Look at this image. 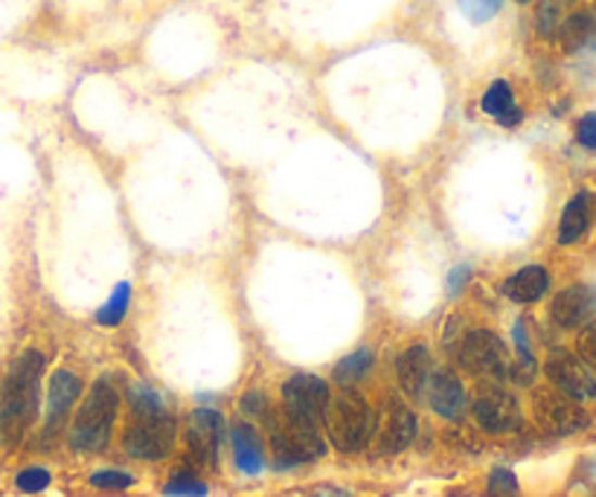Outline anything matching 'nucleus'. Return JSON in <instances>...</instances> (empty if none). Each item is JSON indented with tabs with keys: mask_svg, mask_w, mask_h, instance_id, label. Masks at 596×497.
Instances as JSON below:
<instances>
[{
	"mask_svg": "<svg viewBox=\"0 0 596 497\" xmlns=\"http://www.w3.org/2000/svg\"><path fill=\"white\" fill-rule=\"evenodd\" d=\"M50 471L41 469V466H29V469L18 471L15 474V488L24 492V495H38V492H45L50 486Z\"/></svg>",
	"mask_w": 596,
	"mask_h": 497,
	"instance_id": "obj_27",
	"label": "nucleus"
},
{
	"mask_svg": "<svg viewBox=\"0 0 596 497\" xmlns=\"http://www.w3.org/2000/svg\"><path fill=\"white\" fill-rule=\"evenodd\" d=\"M428 402L434 407V413L443 419H460L466 410V390L462 381L452 370H440L431 375L428 384Z\"/></svg>",
	"mask_w": 596,
	"mask_h": 497,
	"instance_id": "obj_16",
	"label": "nucleus"
},
{
	"mask_svg": "<svg viewBox=\"0 0 596 497\" xmlns=\"http://www.w3.org/2000/svg\"><path fill=\"white\" fill-rule=\"evenodd\" d=\"M533 417L535 422L556 436H570L587 428V413L579 402L568 398L559 390H538L533 398Z\"/></svg>",
	"mask_w": 596,
	"mask_h": 497,
	"instance_id": "obj_9",
	"label": "nucleus"
},
{
	"mask_svg": "<svg viewBox=\"0 0 596 497\" xmlns=\"http://www.w3.org/2000/svg\"><path fill=\"white\" fill-rule=\"evenodd\" d=\"M460 367L471 375L504 381L512 372V361L504 341L492 332H469L460 344Z\"/></svg>",
	"mask_w": 596,
	"mask_h": 497,
	"instance_id": "obj_6",
	"label": "nucleus"
},
{
	"mask_svg": "<svg viewBox=\"0 0 596 497\" xmlns=\"http://www.w3.org/2000/svg\"><path fill=\"white\" fill-rule=\"evenodd\" d=\"M230 448H233V462L236 469L242 471V474H259L265 469V451L263 443H259V436L253 431L251 425H244V422H236L230 428Z\"/></svg>",
	"mask_w": 596,
	"mask_h": 497,
	"instance_id": "obj_17",
	"label": "nucleus"
},
{
	"mask_svg": "<svg viewBox=\"0 0 596 497\" xmlns=\"http://www.w3.org/2000/svg\"><path fill=\"white\" fill-rule=\"evenodd\" d=\"M128 402H131V413L135 417H154V413H166V402L157 390L135 384L128 390Z\"/></svg>",
	"mask_w": 596,
	"mask_h": 497,
	"instance_id": "obj_23",
	"label": "nucleus"
},
{
	"mask_svg": "<svg viewBox=\"0 0 596 497\" xmlns=\"http://www.w3.org/2000/svg\"><path fill=\"white\" fill-rule=\"evenodd\" d=\"M576 353L579 361L585 364L591 372H596V323L582 326V332L576 337Z\"/></svg>",
	"mask_w": 596,
	"mask_h": 497,
	"instance_id": "obj_30",
	"label": "nucleus"
},
{
	"mask_svg": "<svg viewBox=\"0 0 596 497\" xmlns=\"http://www.w3.org/2000/svg\"><path fill=\"white\" fill-rule=\"evenodd\" d=\"M324 425L338 451L355 454L372 443L379 417L358 390L344 387L338 396H329V405L324 410Z\"/></svg>",
	"mask_w": 596,
	"mask_h": 497,
	"instance_id": "obj_2",
	"label": "nucleus"
},
{
	"mask_svg": "<svg viewBox=\"0 0 596 497\" xmlns=\"http://www.w3.org/2000/svg\"><path fill=\"white\" fill-rule=\"evenodd\" d=\"M398 384L405 390L407 396L414 402H422L428 396V384H431V375H434V367H431V353L424 346H410L398 358Z\"/></svg>",
	"mask_w": 596,
	"mask_h": 497,
	"instance_id": "obj_15",
	"label": "nucleus"
},
{
	"mask_svg": "<svg viewBox=\"0 0 596 497\" xmlns=\"http://www.w3.org/2000/svg\"><path fill=\"white\" fill-rule=\"evenodd\" d=\"M480 109L486 111L489 117H495L500 126L512 128L518 126L521 119H524V114H521V109L516 105V97H512V88L506 85L504 79H497L489 85V91L483 93V100H480Z\"/></svg>",
	"mask_w": 596,
	"mask_h": 497,
	"instance_id": "obj_20",
	"label": "nucleus"
},
{
	"mask_svg": "<svg viewBox=\"0 0 596 497\" xmlns=\"http://www.w3.org/2000/svg\"><path fill=\"white\" fill-rule=\"evenodd\" d=\"M596 199L591 192H579L568 201V207L561 213L559 221V242L561 244H576L582 235L587 233V227L594 221Z\"/></svg>",
	"mask_w": 596,
	"mask_h": 497,
	"instance_id": "obj_18",
	"label": "nucleus"
},
{
	"mask_svg": "<svg viewBox=\"0 0 596 497\" xmlns=\"http://www.w3.org/2000/svg\"><path fill=\"white\" fill-rule=\"evenodd\" d=\"M119 396L109 379H100L88 390L79 413L71 425V448L81 454L102 451L111 443V431L117 422Z\"/></svg>",
	"mask_w": 596,
	"mask_h": 497,
	"instance_id": "obj_3",
	"label": "nucleus"
},
{
	"mask_svg": "<svg viewBox=\"0 0 596 497\" xmlns=\"http://www.w3.org/2000/svg\"><path fill=\"white\" fill-rule=\"evenodd\" d=\"M547 289H550V277H547V271L538 268V265L521 268V271L512 273L504 285L506 297L512 300V303H521V306L542 300L544 294H547Z\"/></svg>",
	"mask_w": 596,
	"mask_h": 497,
	"instance_id": "obj_19",
	"label": "nucleus"
},
{
	"mask_svg": "<svg viewBox=\"0 0 596 497\" xmlns=\"http://www.w3.org/2000/svg\"><path fill=\"white\" fill-rule=\"evenodd\" d=\"M489 497H518V480L509 469H495L489 474Z\"/></svg>",
	"mask_w": 596,
	"mask_h": 497,
	"instance_id": "obj_29",
	"label": "nucleus"
},
{
	"mask_svg": "<svg viewBox=\"0 0 596 497\" xmlns=\"http://www.w3.org/2000/svg\"><path fill=\"white\" fill-rule=\"evenodd\" d=\"M225 417L213 407H201L187 422V454L199 469H216L225 443Z\"/></svg>",
	"mask_w": 596,
	"mask_h": 497,
	"instance_id": "obj_8",
	"label": "nucleus"
},
{
	"mask_svg": "<svg viewBox=\"0 0 596 497\" xmlns=\"http://www.w3.org/2000/svg\"><path fill=\"white\" fill-rule=\"evenodd\" d=\"M81 396V381L73 375L71 370L53 372V379L47 384V413H45V431L55 434L64 425V419L71 413V407L76 405V398Z\"/></svg>",
	"mask_w": 596,
	"mask_h": 497,
	"instance_id": "obj_13",
	"label": "nucleus"
},
{
	"mask_svg": "<svg viewBox=\"0 0 596 497\" xmlns=\"http://www.w3.org/2000/svg\"><path fill=\"white\" fill-rule=\"evenodd\" d=\"M576 140L585 149H596V114H585L576 126Z\"/></svg>",
	"mask_w": 596,
	"mask_h": 497,
	"instance_id": "obj_31",
	"label": "nucleus"
},
{
	"mask_svg": "<svg viewBox=\"0 0 596 497\" xmlns=\"http://www.w3.org/2000/svg\"><path fill=\"white\" fill-rule=\"evenodd\" d=\"M596 36V21L591 12H573L565 24L559 27V41L565 47V53H579L585 50Z\"/></svg>",
	"mask_w": 596,
	"mask_h": 497,
	"instance_id": "obj_21",
	"label": "nucleus"
},
{
	"mask_svg": "<svg viewBox=\"0 0 596 497\" xmlns=\"http://www.w3.org/2000/svg\"><path fill=\"white\" fill-rule=\"evenodd\" d=\"M169 497H207V483L204 480H199L192 471H178L169 483H166V488H163Z\"/></svg>",
	"mask_w": 596,
	"mask_h": 497,
	"instance_id": "obj_25",
	"label": "nucleus"
},
{
	"mask_svg": "<svg viewBox=\"0 0 596 497\" xmlns=\"http://www.w3.org/2000/svg\"><path fill=\"white\" fill-rule=\"evenodd\" d=\"M372 367V349L362 346V349H355L344 358V361H338L334 367V381H341V384H355V381H362Z\"/></svg>",
	"mask_w": 596,
	"mask_h": 497,
	"instance_id": "obj_22",
	"label": "nucleus"
},
{
	"mask_svg": "<svg viewBox=\"0 0 596 497\" xmlns=\"http://www.w3.org/2000/svg\"><path fill=\"white\" fill-rule=\"evenodd\" d=\"M460 3L462 15L471 21V24H486L500 12L504 0H457Z\"/></svg>",
	"mask_w": 596,
	"mask_h": 497,
	"instance_id": "obj_26",
	"label": "nucleus"
},
{
	"mask_svg": "<svg viewBox=\"0 0 596 497\" xmlns=\"http://www.w3.org/2000/svg\"><path fill=\"white\" fill-rule=\"evenodd\" d=\"M591 315H594V297L585 285H570L559 291L550 303V317L559 329H579L591 320Z\"/></svg>",
	"mask_w": 596,
	"mask_h": 497,
	"instance_id": "obj_14",
	"label": "nucleus"
},
{
	"mask_svg": "<svg viewBox=\"0 0 596 497\" xmlns=\"http://www.w3.org/2000/svg\"><path fill=\"white\" fill-rule=\"evenodd\" d=\"M329 384L317 375H294L282 384V413L291 419H303V422H320L324 410L329 405Z\"/></svg>",
	"mask_w": 596,
	"mask_h": 497,
	"instance_id": "obj_10",
	"label": "nucleus"
},
{
	"mask_svg": "<svg viewBox=\"0 0 596 497\" xmlns=\"http://www.w3.org/2000/svg\"><path fill=\"white\" fill-rule=\"evenodd\" d=\"M128 303H131V285H128V282H119L117 289H114V294L109 297V303L97 311V320H100L102 326H109V329L111 326H119L128 311Z\"/></svg>",
	"mask_w": 596,
	"mask_h": 497,
	"instance_id": "obj_24",
	"label": "nucleus"
},
{
	"mask_svg": "<svg viewBox=\"0 0 596 497\" xmlns=\"http://www.w3.org/2000/svg\"><path fill=\"white\" fill-rule=\"evenodd\" d=\"M518 3H530V0H518Z\"/></svg>",
	"mask_w": 596,
	"mask_h": 497,
	"instance_id": "obj_35",
	"label": "nucleus"
},
{
	"mask_svg": "<svg viewBox=\"0 0 596 497\" xmlns=\"http://www.w3.org/2000/svg\"><path fill=\"white\" fill-rule=\"evenodd\" d=\"M556 21H559V12L553 3H542V10H538V33L544 38H550L556 33Z\"/></svg>",
	"mask_w": 596,
	"mask_h": 497,
	"instance_id": "obj_32",
	"label": "nucleus"
},
{
	"mask_svg": "<svg viewBox=\"0 0 596 497\" xmlns=\"http://www.w3.org/2000/svg\"><path fill=\"white\" fill-rule=\"evenodd\" d=\"M544 372H547L553 390H559V393H565L573 402H591V398H596L594 372L587 370L576 355L556 349V353H550L547 364H544Z\"/></svg>",
	"mask_w": 596,
	"mask_h": 497,
	"instance_id": "obj_11",
	"label": "nucleus"
},
{
	"mask_svg": "<svg viewBox=\"0 0 596 497\" xmlns=\"http://www.w3.org/2000/svg\"><path fill=\"white\" fill-rule=\"evenodd\" d=\"M91 486L102 488V492H123V488L135 486V477H131V474H126V471L105 469V471H97V474H91Z\"/></svg>",
	"mask_w": 596,
	"mask_h": 497,
	"instance_id": "obj_28",
	"label": "nucleus"
},
{
	"mask_svg": "<svg viewBox=\"0 0 596 497\" xmlns=\"http://www.w3.org/2000/svg\"><path fill=\"white\" fill-rule=\"evenodd\" d=\"M175 436H178V425L169 410L154 417H135L123 436V448L135 460H163L173 454Z\"/></svg>",
	"mask_w": 596,
	"mask_h": 497,
	"instance_id": "obj_5",
	"label": "nucleus"
},
{
	"mask_svg": "<svg viewBox=\"0 0 596 497\" xmlns=\"http://www.w3.org/2000/svg\"><path fill=\"white\" fill-rule=\"evenodd\" d=\"M271 451L277 469H294L303 462H315L326 454L324 436L315 422L291 419L286 413L271 422Z\"/></svg>",
	"mask_w": 596,
	"mask_h": 497,
	"instance_id": "obj_4",
	"label": "nucleus"
},
{
	"mask_svg": "<svg viewBox=\"0 0 596 497\" xmlns=\"http://www.w3.org/2000/svg\"><path fill=\"white\" fill-rule=\"evenodd\" d=\"M471 413L478 419V425L486 431V434H516L524 417H521V405L512 393H506L504 387H480V393L474 396V405H471Z\"/></svg>",
	"mask_w": 596,
	"mask_h": 497,
	"instance_id": "obj_7",
	"label": "nucleus"
},
{
	"mask_svg": "<svg viewBox=\"0 0 596 497\" xmlns=\"http://www.w3.org/2000/svg\"><path fill=\"white\" fill-rule=\"evenodd\" d=\"M379 448L381 454H398L405 451L407 445L416 439V417L414 410L402 402H388L384 417L379 419Z\"/></svg>",
	"mask_w": 596,
	"mask_h": 497,
	"instance_id": "obj_12",
	"label": "nucleus"
},
{
	"mask_svg": "<svg viewBox=\"0 0 596 497\" xmlns=\"http://www.w3.org/2000/svg\"><path fill=\"white\" fill-rule=\"evenodd\" d=\"M242 410L244 413H251V417H265L268 413V402H265L263 393H248L242 398Z\"/></svg>",
	"mask_w": 596,
	"mask_h": 497,
	"instance_id": "obj_33",
	"label": "nucleus"
},
{
	"mask_svg": "<svg viewBox=\"0 0 596 497\" xmlns=\"http://www.w3.org/2000/svg\"><path fill=\"white\" fill-rule=\"evenodd\" d=\"M45 355L27 349L12 364L0 384V445L15 448L38 419V393H41Z\"/></svg>",
	"mask_w": 596,
	"mask_h": 497,
	"instance_id": "obj_1",
	"label": "nucleus"
},
{
	"mask_svg": "<svg viewBox=\"0 0 596 497\" xmlns=\"http://www.w3.org/2000/svg\"><path fill=\"white\" fill-rule=\"evenodd\" d=\"M466 280H469V268L462 265V268H454L452 273V282H448V294H457V291H462V285H466Z\"/></svg>",
	"mask_w": 596,
	"mask_h": 497,
	"instance_id": "obj_34",
	"label": "nucleus"
}]
</instances>
